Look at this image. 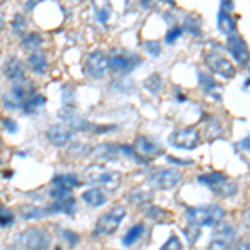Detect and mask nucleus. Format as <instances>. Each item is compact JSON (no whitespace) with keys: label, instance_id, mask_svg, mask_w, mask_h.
I'll list each match as a JSON object with an SVG mask.
<instances>
[{"label":"nucleus","instance_id":"12","mask_svg":"<svg viewBox=\"0 0 250 250\" xmlns=\"http://www.w3.org/2000/svg\"><path fill=\"white\" fill-rule=\"evenodd\" d=\"M227 50L239 65H247L250 62V50L240 35H230L227 39Z\"/></svg>","mask_w":250,"mask_h":250},{"label":"nucleus","instance_id":"38","mask_svg":"<svg viewBox=\"0 0 250 250\" xmlns=\"http://www.w3.org/2000/svg\"><path fill=\"white\" fill-rule=\"evenodd\" d=\"M160 250H182V242L177 235H170L168 240L160 247Z\"/></svg>","mask_w":250,"mask_h":250},{"label":"nucleus","instance_id":"27","mask_svg":"<svg viewBox=\"0 0 250 250\" xmlns=\"http://www.w3.org/2000/svg\"><path fill=\"white\" fill-rule=\"evenodd\" d=\"M43 43V37L39 32H29L27 35L22 37V48L23 50H30V52H37Z\"/></svg>","mask_w":250,"mask_h":250},{"label":"nucleus","instance_id":"28","mask_svg":"<svg viewBox=\"0 0 250 250\" xmlns=\"http://www.w3.org/2000/svg\"><path fill=\"white\" fill-rule=\"evenodd\" d=\"M145 217H147L148 220H154V222H167L170 219V212L154 205V207H148L147 210H145Z\"/></svg>","mask_w":250,"mask_h":250},{"label":"nucleus","instance_id":"34","mask_svg":"<svg viewBox=\"0 0 250 250\" xmlns=\"http://www.w3.org/2000/svg\"><path fill=\"white\" fill-rule=\"evenodd\" d=\"M60 235L62 239L67 242V245L70 249H75L80 244V235L74 230H68V229H60Z\"/></svg>","mask_w":250,"mask_h":250},{"label":"nucleus","instance_id":"29","mask_svg":"<svg viewBox=\"0 0 250 250\" xmlns=\"http://www.w3.org/2000/svg\"><path fill=\"white\" fill-rule=\"evenodd\" d=\"M67 152L74 157H85L92 152V147L85 142H70L67 145Z\"/></svg>","mask_w":250,"mask_h":250},{"label":"nucleus","instance_id":"45","mask_svg":"<svg viewBox=\"0 0 250 250\" xmlns=\"http://www.w3.org/2000/svg\"><path fill=\"white\" fill-rule=\"evenodd\" d=\"M147 199H150V195H147V193L144 192H137L132 195V204H142V202H147Z\"/></svg>","mask_w":250,"mask_h":250},{"label":"nucleus","instance_id":"10","mask_svg":"<svg viewBox=\"0 0 250 250\" xmlns=\"http://www.w3.org/2000/svg\"><path fill=\"white\" fill-rule=\"evenodd\" d=\"M235 240V229L229 224L217 225L215 232L212 235L208 250H229Z\"/></svg>","mask_w":250,"mask_h":250},{"label":"nucleus","instance_id":"22","mask_svg":"<svg viewBox=\"0 0 250 250\" xmlns=\"http://www.w3.org/2000/svg\"><path fill=\"white\" fill-rule=\"evenodd\" d=\"M82 184V180L79 179L77 173L74 172H67V173H57V175L52 179V185H60V187H67L74 190L75 187Z\"/></svg>","mask_w":250,"mask_h":250},{"label":"nucleus","instance_id":"40","mask_svg":"<svg viewBox=\"0 0 250 250\" xmlns=\"http://www.w3.org/2000/svg\"><path fill=\"white\" fill-rule=\"evenodd\" d=\"M2 125H3V128L12 135L19 132V124H17V120H14V119H2Z\"/></svg>","mask_w":250,"mask_h":250},{"label":"nucleus","instance_id":"47","mask_svg":"<svg viewBox=\"0 0 250 250\" xmlns=\"http://www.w3.org/2000/svg\"><path fill=\"white\" fill-rule=\"evenodd\" d=\"M229 250H249V247H247V244H245V240H242V242H237V244H232V247Z\"/></svg>","mask_w":250,"mask_h":250},{"label":"nucleus","instance_id":"50","mask_svg":"<svg viewBox=\"0 0 250 250\" xmlns=\"http://www.w3.org/2000/svg\"><path fill=\"white\" fill-rule=\"evenodd\" d=\"M232 9H233V3H230V2H222V10L229 12V10H232Z\"/></svg>","mask_w":250,"mask_h":250},{"label":"nucleus","instance_id":"14","mask_svg":"<svg viewBox=\"0 0 250 250\" xmlns=\"http://www.w3.org/2000/svg\"><path fill=\"white\" fill-rule=\"evenodd\" d=\"M134 148L135 152L139 154L140 157H147V159H152V157H159L164 154L162 147H159L154 140L148 139L147 135H139L135 139V144H134Z\"/></svg>","mask_w":250,"mask_h":250},{"label":"nucleus","instance_id":"7","mask_svg":"<svg viewBox=\"0 0 250 250\" xmlns=\"http://www.w3.org/2000/svg\"><path fill=\"white\" fill-rule=\"evenodd\" d=\"M83 70L90 79H102L108 70V57L105 52L94 50L87 55Z\"/></svg>","mask_w":250,"mask_h":250},{"label":"nucleus","instance_id":"49","mask_svg":"<svg viewBox=\"0 0 250 250\" xmlns=\"http://www.w3.org/2000/svg\"><path fill=\"white\" fill-rule=\"evenodd\" d=\"M5 30V15H3L2 9H0V32Z\"/></svg>","mask_w":250,"mask_h":250},{"label":"nucleus","instance_id":"11","mask_svg":"<svg viewBox=\"0 0 250 250\" xmlns=\"http://www.w3.org/2000/svg\"><path fill=\"white\" fill-rule=\"evenodd\" d=\"M205 62H207V65L210 67V70L213 74L220 75V77L232 79L233 75H235V65H233L229 59L217 54V52H210V54L205 57Z\"/></svg>","mask_w":250,"mask_h":250},{"label":"nucleus","instance_id":"16","mask_svg":"<svg viewBox=\"0 0 250 250\" xmlns=\"http://www.w3.org/2000/svg\"><path fill=\"white\" fill-rule=\"evenodd\" d=\"M75 210H77V200L75 199H67V200H54L50 205L45 207L47 217L57 215V213H65L68 217H74Z\"/></svg>","mask_w":250,"mask_h":250},{"label":"nucleus","instance_id":"52","mask_svg":"<svg viewBox=\"0 0 250 250\" xmlns=\"http://www.w3.org/2000/svg\"><path fill=\"white\" fill-rule=\"evenodd\" d=\"M245 244H247V247H249V250H250V235L247 237V239H245Z\"/></svg>","mask_w":250,"mask_h":250},{"label":"nucleus","instance_id":"33","mask_svg":"<svg viewBox=\"0 0 250 250\" xmlns=\"http://www.w3.org/2000/svg\"><path fill=\"white\" fill-rule=\"evenodd\" d=\"M48 195L54 200H67L72 197V188L60 187V185H54V187L48 190Z\"/></svg>","mask_w":250,"mask_h":250},{"label":"nucleus","instance_id":"41","mask_svg":"<svg viewBox=\"0 0 250 250\" xmlns=\"http://www.w3.org/2000/svg\"><path fill=\"white\" fill-rule=\"evenodd\" d=\"M197 22H199V20L193 19V17L185 19V30H188L190 34H193V35H197V37H199L200 32L197 30V29H199V23H197Z\"/></svg>","mask_w":250,"mask_h":250},{"label":"nucleus","instance_id":"19","mask_svg":"<svg viewBox=\"0 0 250 250\" xmlns=\"http://www.w3.org/2000/svg\"><path fill=\"white\" fill-rule=\"evenodd\" d=\"M27 65L34 74L37 75H43L45 72L48 70V60H47V55L43 52H30L29 57H27Z\"/></svg>","mask_w":250,"mask_h":250},{"label":"nucleus","instance_id":"17","mask_svg":"<svg viewBox=\"0 0 250 250\" xmlns=\"http://www.w3.org/2000/svg\"><path fill=\"white\" fill-rule=\"evenodd\" d=\"M92 155L95 157L99 162H108V160H115L117 154H119V145L112 142L99 144L97 147H92Z\"/></svg>","mask_w":250,"mask_h":250},{"label":"nucleus","instance_id":"23","mask_svg":"<svg viewBox=\"0 0 250 250\" xmlns=\"http://www.w3.org/2000/svg\"><path fill=\"white\" fill-rule=\"evenodd\" d=\"M217 23H219V29H220L222 34L229 35V37H230V35H235L237 23H235V20L230 17V14H229V12L220 9L219 17H217Z\"/></svg>","mask_w":250,"mask_h":250},{"label":"nucleus","instance_id":"1","mask_svg":"<svg viewBox=\"0 0 250 250\" xmlns=\"http://www.w3.org/2000/svg\"><path fill=\"white\" fill-rule=\"evenodd\" d=\"M187 222L190 225L202 229V227H217L220 225V222L224 220L225 210L224 207L217 204H208V205H200V207H190L185 212Z\"/></svg>","mask_w":250,"mask_h":250},{"label":"nucleus","instance_id":"4","mask_svg":"<svg viewBox=\"0 0 250 250\" xmlns=\"http://www.w3.org/2000/svg\"><path fill=\"white\" fill-rule=\"evenodd\" d=\"M15 240V244L25 250H48L52 245V235L40 227H30L20 232Z\"/></svg>","mask_w":250,"mask_h":250},{"label":"nucleus","instance_id":"31","mask_svg":"<svg viewBox=\"0 0 250 250\" xmlns=\"http://www.w3.org/2000/svg\"><path fill=\"white\" fill-rule=\"evenodd\" d=\"M10 27H12V34L22 37V35L27 32V20H25V17H23L22 14H15L14 20H12V23H10Z\"/></svg>","mask_w":250,"mask_h":250},{"label":"nucleus","instance_id":"26","mask_svg":"<svg viewBox=\"0 0 250 250\" xmlns=\"http://www.w3.org/2000/svg\"><path fill=\"white\" fill-rule=\"evenodd\" d=\"M20 215L23 220H40L47 217L45 207H39V205H22L20 208Z\"/></svg>","mask_w":250,"mask_h":250},{"label":"nucleus","instance_id":"8","mask_svg":"<svg viewBox=\"0 0 250 250\" xmlns=\"http://www.w3.org/2000/svg\"><path fill=\"white\" fill-rule=\"evenodd\" d=\"M59 119L62 120L63 125L68 128L70 132H90L92 130V125L85 117H80L77 112H75L74 107H63L62 110L59 112Z\"/></svg>","mask_w":250,"mask_h":250},{"label":"nucleus","instance_id":"21","mask_svg":"<svg viewBox=\"0 0 250 250\" xmlns=\"http://www.w3.org/2000/svg\"><path fill=\"white\" fill-rule=\"evenodd\" d=\"M199 83H200L202 90H204L207 95L215 97L217 100H220V99H222V97H220V85L215 82V80H213L212 75L200 72V74H199Z\"/></svg>","mask_w":250,"mask_h":250},{"label":"nucleus","instance_id":"20","mask_svg":"<svg viewBox=\"0 0 250 250\" xmlns=\"http://www.w3.org/2000/svg\"><path fill=\"white\" fill-rule=\"evenodd\" d=\"M45 104H47L45 95H42L40 92H32V94L27 97L25 102H23L22 110L25 115H34V114H37Z\"/></svg>","mask_w":250,"mask_h":250},{"label":"nucleus","instance_id":"24","mask_svg":"<svg viewBox=\"0 0 250 250\" xmlns=\"http://www.w3.org/2000/svg\"><path fill=\"white\" fill-rule=\"evenodd\" d=\"M197 182L199 184H204V185H208L210 188H215L219 185L229 182L227 175H224L222 172H210V173H204V175H199L197 177Z\"/></svg>","mask_w":250,"mask_h":250},{"label":"nucleus","instance_id":"9","mask_svg":"<svg viewBox=\"0 0 250 250\" xmlns=\"http://www.w3.org/2000/svg\"><path fill=\"white\" fill-rule=\"evenodd\" d=\"M139 55H125V54H115L108 57V70H112L117 75H128L134 72L137 65H140Z\"/></svg>","mask_w":250,"mask_h":250},{"label":"nucleus","instance_id":"46","mask_svg":"<svg viewBox=\"0 0 250 250\" xmlns=\"http://www.w3.org/2000/svg\"><path fill=\"white\" fill-rule=\"evenodd\" d=\"M167 160H168L170 164H173V165H192V164H193L192 160L177 159V157H172V155H168V157H167Z\"/></svg>","mask_w":250,"mask_h":250},{"label":"nucleus","instance_id":"18","mask_svg":"<svg viewBox=\"0 0 250 250\" xmlns=\"http://www.w3.org/2000/svg\"><path fill=\"white\" fill-rule=\"evenodd\" d=\"M82 200L88 205V207L99 208V207H102V205L107 204L108 195H107V192L104 190V188L92 187V188H88V190L82 192Z\"/></svg>","mask_w":250,"mask_h":250},{"label":"nucleus","instance_id":"39","mask_svg":"<svg viewBox=\"0 0 250 250\" xmlns=\"http://www.w3.org/2000/svg\"><path fill=\"white\" fill-rule=\"evenodd\" d=\"M182 34H184V27H173V29H170V30L167 32V34H165V42H167V43H173Z\"/></svg>","mask_w":250,"mask_h":250},{"label":"nucleus","instance_id":"3","mask_svg":"<svg viewBox=\"0 0 250 250\" xmlns=\"http://www.w3.org/2000/svg\"><path fill=\"white\" fill-rule=\"evenodd\" d=\"M125 217H127V208L124 205H115V207H112L110 210H107L105 213H102L99 217V220L95 222L92 235L94 237L112 235V233L119 230L120 224L125 220Z\"/></svg>","mask_w":250,"mask_h":250},{"label":"nucleus","instance_id":"53","mask_svg":"<svg viewBox=\"0 0 250 250\" xmlns=\"http://www.w3.org/2000/svg\"><path fill=\"white\" fill-rule=\"evenodd\" d=\"M2 145H3V142H2V137H0V148H2Z\"/></svg>","mask_w":250,"mask_h":250},{"label":"nucleus","instance_id":"5","mask_svg":"<svg viewBox=\"0 0 250 250\" xmlns=\"http://www.w3.org/2000/svg\"><path fill=\"white\" fill-rule=\"evenodd\" d=\"M182 180V173L177 168H157L148 175L147 182L157 190H173Z\"/></svg>","mask_w":250,"mask_h":250},{"label":"nucleus","instance_id":"35","mask_svg":"<svg viewBox=\"0 0 250 250\" xmlns=\"http://www.w3.org/2000/svg\"><path fill=\"white\" fill-rule=\"evenodd\" d=\"M119 152H120V154H124L125 157H128V159L137 160V164H140V165L147 164V160H145L144 157H140L139 154H137L135 148L132 147V145H119Z\"/></svg>","mask_w":250,"mask_h":250},{"label":"nucleus","instance_id":"13","mask_svg":"<svg viewBox=\"0 0 250 250\" xmlns=\"http://www.w3.org/2000/svg\"><path fill=\"white\" fill-rule=\"evenodd\" d=\"M45 137L48 140V144L54 145V147H67L72 142V137L74 132H70L65 125H50L45 132Z\"/></svg>","mask_w":250,"mask_h":250},{"label":"nucleus","instance_id":"44","mask_svg":"<svg viewBox=\"0 0 250 250\" xmlns=\"http://www.w3.org/2000/svg\"><path fill=\"white\" fill-rule=\"evenodd\" d=\"M115 125H94L92 127V130L95 132L97 135H102L104 132H110V130H115Z\"/></svg>","mask_w":250,"mask_h":250},{"label":"nucleus","instance_id":"42","mask_svg":"<svg viewBox=\"0 0 250 250\" xmlns=\"http://www.w3.org/2000/svg\"><path fill=\"white\" fill-rule=\"evenodd\" d=\"M2 104H3V107L7 108V110H19V108H22L19 105L17 102H15L14 99H12V97L9 95V94H3V97H2Z\"/></svg>","mask_w":250,"mask_h":250},{"label":"nucleus","instance_id":"25","mask_svg":"<svg viewBox=\"0 0 250 250\" xmlns=\"http://www.w3.org/2000/svg\"><path fill=\"white\" fill-rule=\"evenodd\" d=\"M144 233H145V225H144V224H135V225H132V227L127 230V233L124 235L122 245H124V247H132V245L137 244V242L140 240V237H142Z\"/></svg>","mask_w":250,"mask_h":250},{"label":"nucleus","instance_id":"37","mask_svg":"<svg viewBox=\"0 0 250 250\" xmlns=\"http://www.w3.org/2000/svg\"><path fill=\"white\" fill-rule=\"evenodd\" d=\"M145 52H147L150 57H159L160 54H162V47H160V42H157V40H148V42H145Z\"/></svg>","mask_w":250,"mask_h":250},{"label":"nucleus","instance_id":"48","mask_svg":"<svg viewBox=\"0 0 250 250\" xmlns=\"http://www.w3.org/2000/svg\"><path fill=\"white\" fill-rule=\"evenodd\" d=\"M239 147H242L244 150H250V135H249V137H245L244 140H240Z\"/></svg>","mask_w":250,"mask_h":250},{"label":"nucleus","instance_id":"36","mask_svg":"<svg viewBox=\"0 0 250 250\" xmlns=\"http://www.w3.org/2000/svg\"><path fill=\"white\" fill-rule=\"evenodd\" d=\"M184 233H185V237H187V240L193 245L197 242V239L200 237V233H202V232H200V229L195 227V225L187 224V225H185V229H184Z\"/></svg>","mask_w":250,"mask_h":250},{"label":"nucleus","instance_id":"43","mask_svg":"<svg viewBox=\"0 0 250 250\" xmlns=\"http://www.w3.org/2000/svg\"><path fill=\"white\" fill-rule=\"evenodd\" d=\"M108 19H110V10L107 9V5L97 10V20H99L100 23H107Z\"/></svg>","mask_w":250,"mask_h":250},{"label":"nucleus","instance_id":"32","mask_svg":"<svg viewBox=\"0 0 250 250\" xmlns=\"http://www.w3.org/2000/svg\"><path fill=\"white\" fill-rule=\"evenodd\" d=\"M15 224V213L5 205H0V229H7Z\"/></svg>","mask_w":250,"mask_h":250},{"label":"nucleus","instance_id":"2","mask_svg":"<svg viewBox=\"0 0 250 250\" xmlns=\"http://www.w3.org/2000/svg\"><path fill=\"white\" fill-rule=\"evenodd\" d=\"M83 180L90 185H104L110 190H115L122 182V173L107 168L102 164H90L83 170Z\"/></svg>","mask_w":250,"mask_h":250},{"label":"nucleus","instance_id":"51","mask_svg":"<svg viewBox=\"0 0 250 250\" xmlns=\"http://www.w3.org/2000/svg\"><path fill=\"white\" fill-rule=\"evenodd\" d=\"M3 250H25V249H22V247H20V245L15 244V245H9V247H5Z\"/></svg>","mask_w":250,"mask_h":250},{"label":"nucleus","instance_id":"30","mask_svg":"<svg viewBox=\"0 0 250 250\" xmlns=\"http://www.w3.org/2000/svg\"><path fill=\"white\" fill-rule=\"evenodd\" d=\"M144 87L147 88L150 94H159V92L162 90V87H164V79L160 77L159 74H152L150 77L145 79Z\"/></svg>","mask_w":250,"mask_h":250},{"label":"nucleus","instance_id":"6","mask_svg":"<svg viewBox=\"0 0 250 250\" xmlns=\"http://www.w3.org/2000/svg\"><path fill=\"white\" fill-rule=\"evenodd\" d=\"M168 144L182 150H193L200 144V134L195 127H184L168 135Z\"/></svg>","mask_w":250,"mask_h":250},{"label":"nucleus","instance_id":"54","mask_svg":"<svg viewBox=\"0 0 250 250\" xmlns=\"http://www.w3.org/2000/svg\"><path fill=\"white\" fill-rule=\"evenodd\" d=\"M0 165H2V160H0Z\"/></svg>","mask_w":250,"mask_h":250},{"label":"nucleus","instance_id":"15","mask_svg":"<svg viewBox=\"0 0 250 250\" xmlns=\"http://www.w3.org/2000/svg\"><path fill=\"white\" fill-rule=\"evenodd\" d=\"M2 72H3V75L14 83L23 82V80H25V63H23L19 57H10L7 60V62L3 63Z\"/></svg>","mask_w":250,"mask_h":250}]
</instances>
